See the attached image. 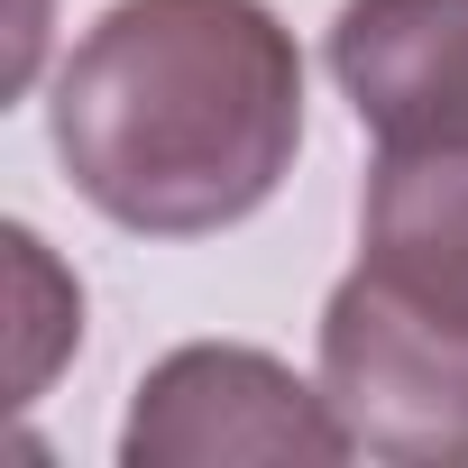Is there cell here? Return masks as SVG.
Masks as SVG:
<instances>
[{
	"instance_id": "cell-1",
	"label": "cell",
	"mask_w": 468,
	"mask_h": 468,
	"mask_svg": "<svg viewBox=\"0 0 468 468\" xmlns=\"http://www.w3.org/2000/svg\"><path fill=\"white\" fill-rule=\"evenodd\" d=\"M47 138L138 239H202L276 202L303 147V56L267 0H111L74 37Z\"/></svg>"
},
{
	"instance_id": "cell-2",
	"label": "cell",
	"mask_w": 468,
	"mask_h": 468,
	"mask_svg": "<svg viewBox=\"0 0 468 468\" xmlns=\"http://www.w3.org/2000/svg\"><path fill=\"white\" fill-rule=\"evenodd\" d=\"M322 395L386 468H468V322L377 294L358 267L322 303Z\"/></svg>"
},
{
	"instance_id": "cell-3",
	"label": "cell",
	"mask_w": 468,
	"mask_h": 468,
	"mask_svg": "<svg viewBox=\"0 0 468 468\" xmlns=\"http://www.w3.org/2000/svg\"><path fill=\"white\" fill-rule=\"evenodd\" d=\"M211 459H294L331 468L349 459V431L322 386H303L285 358L239 340H193L156 358L120 422V468H211Z\"/></svg>"
},
{
	"instance_id": "cell-4",
	"label": "cell",
	"mask_w": 468,
	"mask_h": 468,
	"mask_svg": "<svg viewBox=\"0 0 468 468\" xmlns=\"http://www.w3.org/2000/svg\"><path fill=\"white\" fill-rule=\"evenodd\" d=\"M331 83L377 147H468V0H340Z\"/></svg>"
},
{
	"instance_id": "cell-5",
	"label": "cell",
	"mask_w": 468,
	"mask_h": 468,
	"mask_svg": "<svg viewBox=\"0 0 468 468\" xmlns=\"http://www.w3.org/2000/svg\"><path fill=\"white\" fill-rule=\"evenodd\" d=\"M358 276L431 322H468V147H377L358 193Z\"/></svg>"
}]
</instances>
